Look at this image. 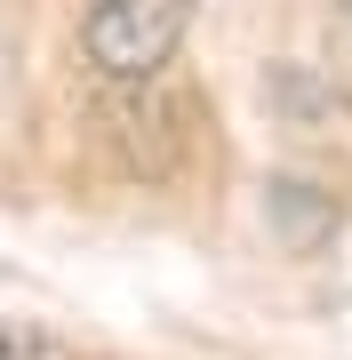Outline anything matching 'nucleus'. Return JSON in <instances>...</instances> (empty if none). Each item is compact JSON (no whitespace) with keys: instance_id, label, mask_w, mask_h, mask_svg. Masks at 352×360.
<instances>
[{"instance_id":"f257e3e1","label":"nucleus","mask_w":352,"mask_h":360,"mask_svg":"<svg viewBox=\"0 0 352 360\" xmlns=\"http://www.w3.org/2000/svg\"><path fill=\"white\" fill-rule=\"evenodd\" d=\"M176 32H184V0H96L80 25V49L105 80H144L176 56Z\"/></svg>"},{"instance_id":"f03ea898","label":"nucleus","mask_w":352,"mask_h":360,"mask_svg":"<svg viewBox=\"0 0 352 360\" xmlns=\"http://www.w3.org/2000/svg\"><path fill=\"white\" fill-rule=\"evenodd\" d=\"M0 360H72V352L56 345L48 328H32V321H16V312H0Z\"/></svg>"}]
</instances>
